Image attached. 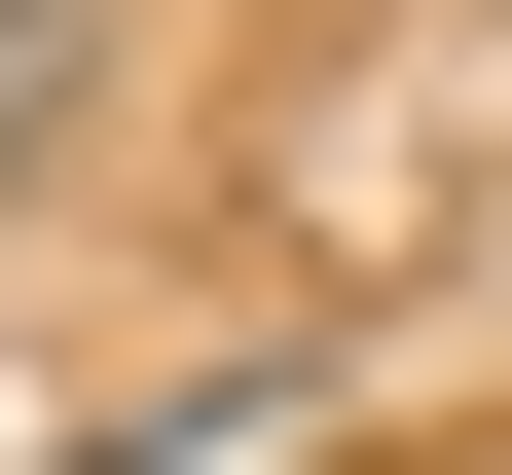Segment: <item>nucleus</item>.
Returning a JSON list of instances; mask_svg holds the SVG:
<instances>
[{"label":"nucleus","instance_id":"f257e3e1","mask_svg":"<svg viewBox=\"0 0 512 475\" xmlns=\"http://www.w3.org/2000/svg\"><path fill=\"white\" fill-rule=\"evenodd\" d=\"M110 37H147V0H0V220L74 183V110H110Z\"/></svg>","mask_w":512,"mask_h":475},{"label":"nucleus","instance_id":"f03ea898","mask_svg":"<svg viewBox=\"0 0 512 475\" xmlns=\"http://www.w3.org/2000/svg\"><path fill=\"white\" fill-rule=\"evenodd\" d=\"M439 475H512V439H439Z\"/></svg>","mask_w":512,"mask_h":475}]
</instances>
